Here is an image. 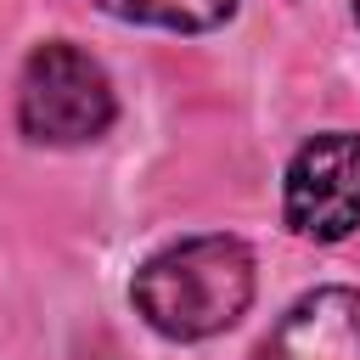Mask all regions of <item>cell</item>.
Wrapping results in <instances>:
<instances>
[{
	"mask_svg": "<svg viewBox=\"0 0 360 360\" xmlns=\"http://www.w3.org/2000/svg\"><path fill=\"white\" fill-rule=\"evenodd\" d=\"M129 298L146 326L174 343L214 338L253 304V253L236 236H186L135 270Z\"/></svg>",
	"mask_w": 360,
	"mask_h": 360,
	"instance_id": "6da1fadb",
	"label": "cell"
},
{
	"mask_svg": "<svg viewBox=\"0 0 360 360\" xmlns=\"http://www.w3.org/2000/svg\"><path fill=\"white\" fill-rule=\"evenodd\" d=\"M118 101L101 73V62L68 39H51L28 56L17 84V124L39 146H84L107 135Z\"/></svg>",
	"mask_w": 360,
	"mask_h": 360,
	"instance_id": "7a4b0ae2",
	"label": "cell"
},
{
	"mask_svg": "<svg viewBox=\"0 0 360 360\" xmlns=\"http://www.w3.org/2000/svg\"><path fill=\"white\" fill-rule=\"evenodd\" d=\"M281 214L304 242H343L360 225V135L354 129H326L292 152Z\"/></svg>",
	"mask_w": 360,
	"mask_h": 360,
	"instance_id": "3957f363",
	"label": "cell"
},
{
	"mask_svg": "<svg viewBox=\"0 0 360 360\" xmlns=\"http://www.w3.org/2000/svg\"><path fill=\"white\" fill-rule=\"evenodd\" d=\"M259 360H360V292L354 287L304 292L276 321Z\"/></svg>",
	"mask_w": 360,
	"mask_h": 360,
	"instance_id": "277c9868",
	"label": "cell"
},
{
	"mask_svg": "<svg viewBox=\"0 0 360 360\" xmlns=\"http://www.w3.org/2000/svg\"><path fill=\"white\" fill-rule=\"evenodd\" d=\"M107 17H124V22H152V28H180V34H197V28H219L236 0H96Z\"/></svg>",
	"mask_w": 360,
	"mask_h": 360,
	"instance_id": "5b68a950",
	"label": "cell"
},
{
	"mask_svg": "<svg viewBox=\"0 0 360 360\" xmlns=\"http://www.w3.org/2000/svg\"><path fill=\"white\" fill-rule=\"evenodd\" d=\"M354 22H360V0H354Z\"/></svg>",
	"mask_w": 360,
	"mask_h": 360,
	"instance_id": "8992f818",
	"label": "cell"
}]
</instances>
